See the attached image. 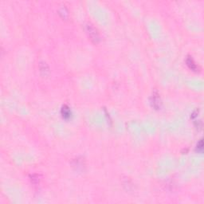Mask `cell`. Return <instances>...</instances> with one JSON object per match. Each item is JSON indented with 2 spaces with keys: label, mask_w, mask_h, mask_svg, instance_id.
Wrapping results in <instances>:
<instances>
[{
  "label": "cell",
  "mask_w": 204,
  "mask_h": 204,
  "mask_svg": "<svg viewBox=\"0 0 204 204\" xmlns=\"http://www.w3.org/2000/svg\"><path fill=\"white\" fill-rule=\"evenodd\" d=\"M197 147H198V149L199 148L200 151H202V140L199 141V144L197 145Z\"/></svg>",
  "instance_id": "cell-5"
},
{
  "label": "cell",
  "mask_w": 204,
  "mask_h": 204,
  "mask_svg": "<svg viewBox=\"0 0 204 204\" xmlns=\"http://www.w3.org/2000/svg\"><path fill=\"white\" fill-rule=\"evenodd\" d=\"M186 62H187V65H188V67L192 70H193V71H197V70H199V66L196 65L195 62L194 61V60L191 57H187Z\"/></svg>",
  "instance_id": "cell-4"
},
{
  "label": "cell",
  "mask_w": 204,
  "mask_h": 204,
  "mask_svg": "<svg viewBox=\"0 0 204 204\" xmlns=\"http://www.w3.org/2000/svg\"><path fill=\"white\" fill-rule=\"evenodd\" d=\"M61 112L64 119H66V120H69L72 116L71 110H70V109L68 107L67 105H63V106H62Z\"/></svg>",
  "instance_id": "cell-3"
},
{
  "label": "cell",
  "mask_w": 204,
  "mask_h": 204,
  "mask_svg": "<svg viewBox=\"0 0 204 204\" xmlns=\"http://www.w3.org/2000/svg\"><path fill=\"white\" fill-rule=\"evenodd\" d=\"M86 29L88 32V35L90 37L91 40H93L94 42H98L100 40L99 34L97 32V29L93 26V25H91L90 23H88L86 25Z\"/></svg>",
  "instance_id": "cell-1"
},
{
  "label": "cell",
  "mask_w": 204,
  "mask_h": 204,
  "mask_svg": "<svg viewBox=\"0 0 204 204\" xmlns=\"http://www.w3.org/2000/svg\"><path fill=\"white\" fill-rule=\"evenodd\" d=\"M160 98L159 97V94L157 93H153L152 97V107H154L156 109H159L160 108Z\"/></svg>",
  "instance_id": "cell-2"
}]
</instances>
